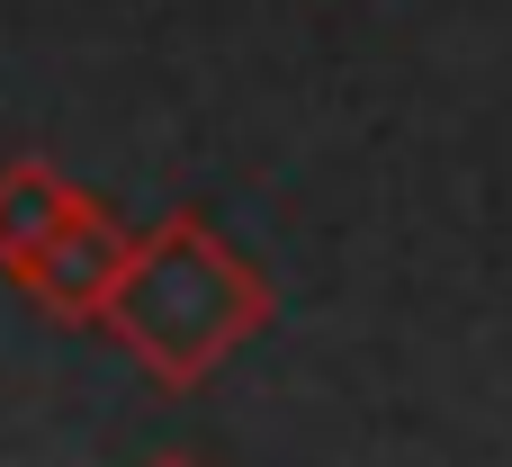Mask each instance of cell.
I'll return each mask as SVG.
<instances>
[{"instance_id": "obj_2", "label": "cell", "mask_w": 512, "mask_h": 467, "mask_svg": "<svg viewBox=\"0 0 512 467\" xmlns=\"http://www.w3.org/2000/svg\"><path fill=\"white\" fill-rule=\"evenodd\" d=\"M126 261H135V234L81 189L72 198V216H63V234L36 252V270L18 279L54 324H99V306L117 297V279H126Z\"/></svg>"}, {"instance_id": "obj_3", "label": "cell", "mask_w": 512, "mask_h": 467, "mask_svg": "<svg viewBox=\"0 0 512 467\" xmlns=\"http://www.w3.org/2000/svg\"><path fill=\"white\" fill-rule=\"evenodd\" d=\"M72 198H81V189H72L54 162H36V153L0 162V270H9V279H27V270H36V252L63 234Z\"/></svg>"}, {"instance_id": "obj_4", "label": "cell", "mask_w": 512, "mask_h": 467, "mask_svg": "<svg viewBox=\"0 0 512 467\" xmlns=\"http://www.w3.org/2000/svg\"><path fill=\"white\" fill-rule=\"evenodd\" d=\"M144 467H207V459H189V450H162V459H144Z\"/></svg>"}, {"instance_id": "obj_1", "label": "cell", "mask_w": 512, "mask_h": 467, "mask_svg": "<svg viewBox=\"0 0 512 467\" xmlns=\"http://www.w3.org/2000/svg\"><path fill=\"white\" fill-rule=\"evenodd\" d=\"M270 315H279V288L198 207H171L153 234H135V261L117 279V297L99 306V333L153 387L180 396V387H207Z\"/></svg>"}]
</instances>
